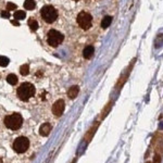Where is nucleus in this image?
<instances>
[{
	"mask_svg": "<svg viewBox=\"0 0 163 163\" xmlns=\"http://www.w3.org/2000/svg\"><path fill=\"white\" fill-rule=\"evenodd\" d=\"M29 26L32 31H37L38 29V22L31 19V20H29Z\"/></svg>",
	"mask_w": 163,
	"mask_h": 163,
	"instance_id": "obj_15",
	"label": "nucleus"
},
{
	"mask_svg": "<svg viewBox=\"0 0 163 163\" xmlns=\"http://www.w3.org/2000/svg\"><path fill=\"white\" fill-rule=\"evenodd\" d=\"M29 147V140L26 137H18L13 142V149L18 153H24Z\"/></svg>",
	"mask_w": 163,
	"mask_h": 163,
	"instance_id": "obj_6",
	"label": "nucleus"
},
{
	"mask_svg": "<svg viewBox=\"0 0 163 163\" xmlns=\"http://www.w3.org/2000/svg\"><path fill=\"white\" fill-rule=\"evenodd\" d=\"M9 16H10V13H9L8 10H5V11H2V12H1V18L8 19Z\"/></svg>",
	"mask_w": 163,
	"mask_h": 163,
	"instance_id": "obj_19",
	"label": "nucleus"
},
{
	"mask_svg": "<svg viewBox=\"0 0 163 163\" xmlns=\"http://www.w3.org/2000/svg\"><path fill=\"white\" fill-rule=\"evenodd\" d=\"M78 91H80L78 86H72V87H70V89L67 90V96L70 97L71 99H74V98H76V96L78 95Z\"/></svg>",
	"mask_w": 163,
	"mask_h": 163,
	"instance_id": "obj_9",
	"label": "nucleus"
},
{
	"mask_svg": "<svg viewBox=\"0 0 163 163\" xmlns=\"http://www.w3.org/2000/svg\"><path fill=\"white\" fill-rule=\"evenodd\" d=\"M26 18V13L22 10H18L14 12V19L15 20H23Z\"/></svg>",
	"mask_w": 163,
	"mask_h": 163,
	"instance_id": "obj_14",
	"label": "nucleus"
},
{
	"mask_svg": "<svg viewBox=\"0 0 163 163\" xmlns=\"http://www.w3.org/2000/svg\"><path fill=\"white\" fill-rule=\"evenodd\" d=\"M35 7H36V3L34 0H25L24 1V8L26 10H34Z\"/></svg>",
	"mask_w": 163,
	"mask_h": 163,
	"instance_id": "obj_12",
	"label": "nucleus"
},
{
	"mask_svg": "<svg viewBox=\"0 0 163 163\" xmlns=\"http://www.w3.org/2000/svg\"><path fill=\"white\" fill-rule=\"evenodd\" d=\"M64 36L57 29H50L47 34V42L51 47H58L63 42Z\"/></svg>",
	"mask_w": 163,
	"mask_h": 163,
	"instance_id": "obj_4",
	"label": "nucleus"
},
{
	"mask_svg": "<svg viewBox=\"0 0 163 163\" xmlns=\"http://www.w3.org/2000/svg\"><path fill=\"white\" fill-rule=\"evenodd\" d=\"M40 15L44 19V21L47 23H53L58 18L57 10L52 5H45L40 10Z\"/></svg>",
	"mask_w": 163,
	"mask_h": 163,
	"instance_id": "obj_3",
	"label": "nucleus"
},
{
	"mask_svg": "<svg viewBox=\"0 0 163 163\" xmlns=\"http://www.w3.org/2000/svg\"><path fill=\"white\" fill-rule=\"evenodd\" d=\"M74 1H78V0H74Z\"/></svg>",
	"mask_w": 163,
	"mask_h": 163,
	"instance_id": "obj_21",
	"label": "nucleus"
},
{
	"mask_svg": "<svg viewBox=\"0 0 163 163\" xmlns=\"http://www.w3.org/2000/svg\"><path fill=\"white\" fill-rule=\"evenodd\" d=\"M35 86L31 83H23L20 85V87L18 88L16 93L18 97L21 99L22 101H27L29 99H31L32 97L35 95Z\"/></svg>",
	"mask_w": 163,
	"mask_h": 163,
	"instance_id": "obj_1",
	"label": "nucleus"
},
{
	"mask_svg": "<svg viewBox=\"0 0 163 163\" xmlns=\"http://www.w3.org/2000/svg\"><path fill=\"white\" fill-rule=\"evenodd\" d=\"M93 46H87L85 48V49L83 50V56L85 59H90L91 57H93Z\"/></svg>",
	"mask_w": 163,
	"mask_h": 163,
	"instance_id": "obj_10",
	"label": "nucleus"
},
{
	"mask_svg": "<svg viewBox=\"0 0 163 163\" xmlns=\"http://www.w3.org/2000/svg\"><path fill=\"white\" fill-rule=\"evenodd\" d=\"M11 23H12L13 25H15V26H20V24H19L18 20H12V21H11Z\"/></svg>",
	"mask_w": 163,
	"mask_h": 163,
	"instance_id": "obj_20",
	"label": "nucleus"
},
{
	"mask_svg": "<svg viewBox=\"0 0 163 163\" xmlns=\"http://www.w3.org/2000/svg\"><path fill=\"white\" fill-rule=\"evenodd\" d=\"M77 23L80 26V29H89L93 23V18L89 13L85 12V11H82V12L78 13L77 15Z\"/></svg>",
	"mask_w": 163,
	"mask_h": 163,
	"instance_id": "obj_5",
	"label": "nucleus"
},
{
	"mask_svg": "<svg viewBox=\"0 0 163 163\" xmlns=\"http://www.w3.org/2000/svg\"><path fill=\"white\" fill-rule=\"evenodd\" d=\"M16 8H18V7H16L15 3H12V2H8V3H7V10H8V11L15 10Z\"/></svg>",
	"mask_w": 163,
	"mask_h": 163,
	"instance_id": "obj_18",
	"label": "nucleus"
},
{
	"mask_svg": "<svg viewBox=\"0 0 163 163\" xmlns=\"http://www.w3.org/2000/svg\"><path fill=\"white\" fill-rule=\"evenodd\" d=\"M51 130H52V126L49 123H44L42 126L39 127V134L42 135V136H44V137H46V136H48L50 134Z\"/></svg>",
	"mask_w": 163,
	"mask_h": 163,
	"instance_id": "obj_8",
	"label": "nucleus"
},
{
	"mask_svg": "<svg viewBox=\"0 0 163 163\" xmlns=\"http://www.w3.org/2000/svg\"><path fill=\"white\" fill-rule=\"evenodd\" d=\"M111 22H112V16H110V15L104 16V18L102 19V21H101V27H102V29H107V27L110 26Z\"/></svg>",
	"mask_w": 163,
	"mask_h": 163,
	"instance_id": "obj_11",
	"label": "nucleus"
},
{
	"mask_svg": "<svg viewBox=\"0 0 163 163\" xmlns=\"http://www.w3.org/2000/svg\"><path fill=\"white\" fill-rule=\"evenodd\" d=\"M20 73H21L23 76L27 75V74L29 73V65H27V64L22 65V66L20 67Z\"/></svg>",
	"mask_w": 163,
	"mask_h": 163,
	"instance_id": "obj_16",
	"label": "nucleus"
},
{
	"mask_svg": "<svg viewBox=\"0 0 163 163\" xmlns=\"http://www.w3.org/2000/svg\"><path fill=\"white\" fill-rule=\"evenodd\" d=\"M5 125L12 131L19 130L23 124V117L20 113H13L5 117Z\"/></svg>",
	"mask_w": 163,
	"mask_h": 163,
	"instance_id": "obj_2",
	"label": "nucleus"
},
{
	"mask_svg": "<svg viewBox=\"0 0 163 163\" xmlns=\"http://www.w3.org/2000/svg\"><path fill=\"white\" fill-rule=\"evenodd\" d=\"M10 62L9 58L7 57H0V66H7Z\"/></svg>",
	"mask_w": 163,
	"mask_h": 163,
	"instance_id": "obj_17",
	"label": "nucleus"
},
{
	"mask_svg": "<svg viewBox=\"0 0 163 163\" xmlns=\"http://www.w3.org/2000/svg\"><path fill=\"white\" fill-rule=\"evenodd\" d=\"M64 108H65V104L62 99H59L53 104L52 106V113L56 115V117H61L62 113L64 112Z\"/></svg>",
	"mask_w": 163,
	"mask_h": 163,
	"instance_id": "obj_7",
	"label": "nucleus"
},
{
	"mask_svg": "<svg viewBox=\"0 0 163 163\" xmlns=\"http://www.w3.org/2000/svg\"><path fill=\"white\" fill-rule=\"evenodd\" d=\"M7 82H8L10 85H15L18 83V76L15 74H9L7 76Z\"/></svg>",
	"mask_w": 163,
	"mask_h": 163,
	"instance_id": "obj_13",
	"label": "nucleus"
}]
</instances>
